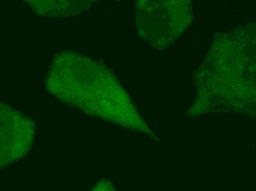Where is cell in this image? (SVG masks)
Here are the masks:
<instances>
[{"label": "cell", "instance_id": "obj_3", "mask_svg": "<svg viewBox=\"0 0 256 191\" xmlns=\"http://www.w3.org/2000/svg\"><path fill=\"white\" fill-rule=\"evenodd\" d=\"M35 138V122L0 102V169L26 156Z\"/></svg>", "mask_w": 256, "mask_h": 191}, {"label": "cell", "instance_id": "obj_4", "mask_svg": "<svg viewBox=\"0 0 256 191\" xmlns=\"http://www.w3.org/2000/svg\"><path fill=\"white\" fill-rule=\"evenodd\" d=\"M37 15L48 18L76 16L90 10L100 0H24Z\"/></svg>", "mask_w": 256, "mask_h": 191}, {"label": "cell", "instance_id": "obj_1", "mask_svg": "<svg viewBox=\"0 0 256 191\" xmlns=\"http://www.w3.org/2000/svg\"><path fill=\"white\" fill-rule=\"evenodd\" d=\"M48 92L92 116L130 125L132 112L112 73L74 51L56 55L46 80Z\"/></svg>", "mask_w": 256, "mask_h": 191}, {"label": "cell", "instance_id": "obj_2", "mask_svg": "<svg viewBox=\"0 0 256 191\" xmlns=\"http://www.w3.org/2000/svg\"><path fill=\"white\" fill-rule=\"evenodd\" d=\"M190 0H138L136 26L138 35L157 47H164L191 24Z\"/></svg>", "mask_w": 256, "mask_h": 191}]
</instances>
